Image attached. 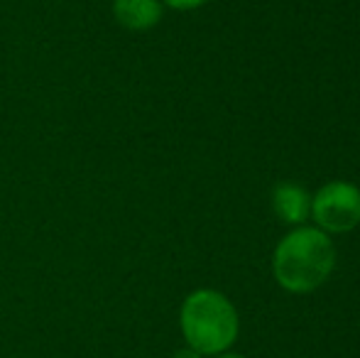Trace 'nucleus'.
Segmentation results:
<instances>
[{"label": "nucleus", "mask_w": 360, "mask_h": 358, "mask_svg": "<svg viewBox=\"0 0 360 358\" xmlns=\"http://www.w3.org/2000/svg\"><path fill=\"white\" fill-rule=\"evenodd\" d=\"M336 248L328 234L316 226H299L277 243L272 268L275 277L292 295H307L331 277Z\"/></svg>", "instance_id": "nucleus-1"}, {"label": "nucleus", "mask_w": 360, "mask_h": 358, "mask_svg": "<svg viewBox=\"0 0 360 358\" xmlns=\"http://www.w3.org/2000/svg\"><path fill=\"white\" fill-rule=\"evenodd\" d=\"M186 346L201 356H218L238 339V312L226 295L216 290H196L179 312Z\"/></svg>", "instance_id": "nucleus-2"}, {"label": "nucleus", "mask_w": 360, "mask_h": 358, "mask_svg": "<svg viewBox=\"0 0 360 358\" xmlns=\"http://www.w3.org/2000/svg\"><path fill=\"white\" fill-rule=\"evenodd\" d=\"M311 216L323 234H348L360 224V189L351 181H328L311 196Z\"/></svg>", "instance_id": "nucleus-3"}, {"label": "nucleus", "mask_w": 360, "mask_h": 358, "mask_svg": "<svg viewBox=\"0 0 360 358\" xmlns=\"http://www.w3.org/2000/svg\"><path fill=\"white\" fill-rule=\"evenodd\" d=\"M272 206H275V214L280 221L302 226L311 216V194L304 186L282 181L272 191Z\"/></svg>", "instance_id": "nucleus-4"}, {"label": "nucleus", "mask_w": 360, "mask_h": 358, "mask_svg": "<svg viewBox=\"0 0 360 358\" xmlns=\"http://www.w3.org/2000/svg\"><path fill=\"white\" fill-rule=\"evenodd\" d=\"M113 15L123 27L143 32L162 20L160 0H113Z\"/></svg>", "instance_id": "nucleus-5"}, {"label": "nucleus", "mask_w": 360, "mask_h": 358, "mask_svg": "<svg viewBox=\"0 0 360 358\" xmlns=\"http://www.w3.org/2000/svg\"><path fill=\"white\" fill-rule=\"evenodd\" d=\"M162 3L169 5L172 10H196L209 3V0H162Z\"/></svg>", "instance_id": "nucleus-6"}, {"label": "nucleus", "mask_w": 360, "mask_h": 358, "mask_svg": "<svg viewBox=\"0 0 360 358\" xmlns=\"http://www.w3.org/2000/svg\"><path fill=\"white\" fill-rule=\"evenodd\" d=\"M172 358H201V354H196L194 349H189V346H186V349H179V351H176V354L172 356Z\"/></svg>", "instance_id": "nucleus-7"}, {"label": "nucleus", "mask_w": 360, "mask_h": 358, "mask_svg": "<svg viewBox=\"0 0 360 358\" xmlns=\"http://www.w3.org/2000/svg\"><path fill=\"white\" fill-rule=\"evenodd\" d=\"M214 358H245V356H240V354H231V351H223V354H218Z\"/></svg>", "instance_id": "nucleus-8"}]
</instances>
